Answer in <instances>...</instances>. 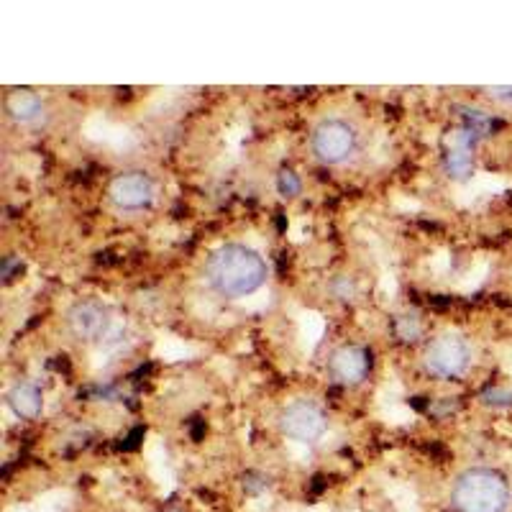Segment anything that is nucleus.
Listing matches in <instances>:
<instances>
[{"label":"nucleus","mask_w":512,"mask_h":512,"mask_svg":"<svg viewBox=\"0 0 512 512\" xmlns=\"http://www.w3.org/2000/svg\"><path fill=\"white\" fill-rule=\"evenodd\" d=\"M482 400L489 402V405H505V402L512 400V395H507V392H500V390H492V392H487Z\"/></svg>","instance_id":"obj_14"},{"label":"nucleus","mask_w":512,"mask_h":512,"mask_svg":"<svg viewBox=\"0 0 512 512\" xmlns=\"http://www.w3.org/2000/svg\"><path fill=\"white\" fill-rule=\"evenodd\" d=\"M446 146H448V172L459 180L469 177L472 172V146H474V131L469 128H459V131H451L446 136Z\"/></svg>","instance_id":"obj_8"},{"label":"nucleus","mask_w":512,"mask_h":512,"mask_svg":"<svg viewBox=\"0 0 512 512\" xmlns=\"http://www.w3.org/2000/svg\"><path fill=\"white\" fill-rule=\"evenodd\" d=\"M111 198L123 210H141L154 200V182L144 172H126L111 182Z\"/></svg>","instance_id":"obj_7"},{"label":"nucleus","mask_w":512,"mask_h":512,"mask_svg":"<svg viewBox=\"0 0 512 512\" xmlns=\"http://www.w3.org/2000/svg\"><path fill=\"white\" fill-rule=\"evenodd\" d=\"M6 108L11 113L13 121L18 123H34L39 121L41 113H44V103L36 93L31 90H13L6 98Z\"/></svg>","instance_id":"obj_11"},{"label":"nucleus","mask_w":512,"mask_h":512,"mask_svg":"<svg viewBox=\"0 0 512 512\" xmlns=\"http://www.w3.org/2000/svg\"><path fill=\"white\" fill-rule=\"evenodd\" d=\"M469 361H472L469 341L461 333L454 331H446L441 336H436L428 344V349H425V367H428V372L443 379L464 374L466 367H469Z\"/></svg>","instance_id":"obj_3"},{"label":"nucleus","mask_w":512,"mask_h":512,"mask_svg":"<svg viewBox=\"0 0 512 512\" xmlns=\"http://www.w3.org/2000/svg\"><path fill=\"white\" fill-rule=\"evenodd\" d=\"M489 98L497 100V103L512 105V88H489Z\"/></svg>","instance_id":"obj_13"},{"label":"nucleus","mask_w":512,"mask_h":512,"mask_svg":"<svg viewBox=\"0 0 512 512\" xmlns=\"http://www.w3.org/2000/svg\"><path fill=\"white\" fill-rule=\"evenodd\" d=\"M205 280L218 295L239 300L254 295L267 280V264L254 249L244 244H226L210 254Z\"/></svg>","instance_id":"obj_1"},{"label":"nucleus","mask_w":512,"mask_h":512,"mask_svg":"<svg viewBox=\"0 0 512 512\" xmlns=\"http://www.w3.org/2000/svg\"><path fill=\"white\" fill-rule=\"evenodd\" d=\"M331 374L338 379V382L346 384H356L361 379L367 377L369 369V359L367 354L356 346H344V349H338L336 354L331 356Z\"/></svg>","instance_id":"obj_9"},{"label":"nucleus","mask_w":512,"mask_h":512,"mask_svg":"<svg viewBox=\"0 0 512 512\" xmlns=\"http://www.w3.org/2000/svg\"><path fill=\"white\" fill-rule=\"evenodd\" d=\"M326 413L310 400L290 402L280 415V428L297 443H313L326 433Z\"/></svg>","instance_id":"obj_5"},{"label":"nucleus","mask_w":512,"mask_h":512,"mask_svg":"<svg viewBox=\"0 0 512 512\" xmlns=\"http://www.w3.org/2000/svg\"><path fill=\"white\" fill-rule=\"evenodd\" d=\"M310 146L323 164H344L356 152V131L341 118H326L315 126Z\"/></svg>","instance_id":"obj_4"},{"label":"nucleus","mask_w":512,"mask_h":512,"mask_svg":"<svg viewBox=\"0 0 512 512\" xmlns=\"http://www.w3.org/2000/svg\"><path fill=\"white\" fill-rule=\"evenodd\" d=\"M67 328L80 341H103L113 331V315L98 300H80L67 313Z\"/></svg>","instance_id":"obj_6"},{"label":"nucleus","mask_w":512,"mask_h":512,"mask_svg":"<svg viewBox=\"0 0 512 512\" xmlns=\"http://www.w3.org/2000/svg\"><path fill=\"white\" fill-rule=\"evenodd\" d=\"M277 187H280L282 195L292 198V195H297V192H300V180H297L295 172L285 169V172H280V177H277Z\"/></svg>","instance_id":"obj_12"},{"label":"nucleus","mask_w":512,"mask_h":512,"mask_svg":"<svg viewBox=\"0 0 512 512\" xmlns=\"http://www.w3.org/2000/svg\"><path fill=\"white\" fill-rule=\"evenodd\" d=\"M456 512H507L510 487L505 477L487 466L466 469L451 489Z\"/></svg>","instance_id":"obj_2"},{"label":"nucleus","mask_w":512,"mask_h":512,"mask_svg":"<svg viewBox=\"0 0 512 512\" xmlns=\"http://www.w3.org/2000/svg\"><path fill=\"white\" fill-rule=\"evenodd\" d=\"M8 405L18 418H36L44 408V397L41 390L31 382H18L11 392H8Z\"/></svg>","instance_id":"obj_10"}]
</instances>
